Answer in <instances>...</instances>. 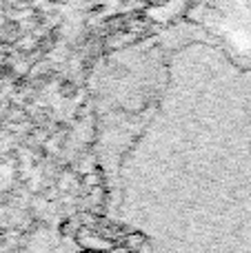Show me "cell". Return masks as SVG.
Here are the masks:
<instances>
[{
    "instance_id": "6da1fadb",
    "label": "cell",
    "mask_w": 251,
    "mask_h": 253,
    "mask_svg": "<svg viewBox=\"0 0 251 253\" xmlns=\"http://www.w3.org/2000/svg\"><path fill=\"white\" fill-rule=\"evenodd\" d=\"M125 245H127V249H140V247L145 245V238H142L140 233H131V236H127Z\"/></svg>"
}]
</instances>
